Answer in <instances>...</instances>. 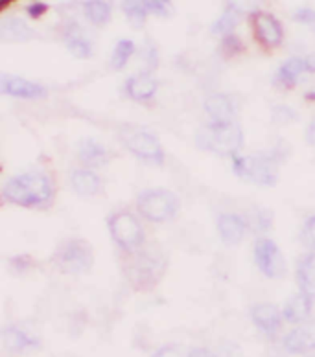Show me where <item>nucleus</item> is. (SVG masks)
<instances>
[{
	"label": "nucleus",
	"mask_w": 315,
	"mask_h": 357,
	"mask_svg": "<svg viewBox=\"0 0 315 357\" xmlns=\"http://www.w3.org/2000/svg\"><path fill=\"white\" fill-rule=\"evenodd\" d=\"M227 2V10H233L238 15H249V13H256L258 6L264 0H225Z\"/></svg>",
	"instance_id": "28"
},
{
	"label": "nucleus",
	"mask_w": 315,
	"mask_h": 357,
	"mask_svg": "<svg viewBox=\"0 0 315 357\" xmlns=\"http://www.w3.org/2000/svg\"><path fill=\"white\" fill-rule=\"evenodd\" d=\"M149 4V10L153 13H159V15H166V6H168V0H147Z\"/></svg>",
	"instance_id": "32"
},
{
	"label": "nucleus",
	"mask_w": 315,
	"mask_h": 357,
	"mask_svg": "<svg viewBox=\"0 0 315 357\" xmlns=\"http://www.w3.org/2000/svg\"><path fill=\"white\" fill-rule=\"evenodd\" d=\"M157 87L159 82L152 76V72H140L126 82V94L135 102H147L155 96Z\"/></svg>",
	"instance_id": "14"
},
{
	"label": "nucleus",
	"mask_w": 315,
	"mask_h": 357,
	"mask_svg": "<svg viewBox=\"0 0 315 357\" xmlns=\"http://www.w3.org/2000/svg\"><path fill=\"white\" fill-rule=\"evenodd\" d=\"M137 208L147 221L164 223L177 214L179 199L170 190L152 188L138 195Z\"/></svg>",
	"instance_id": "5"
},
{
	"label": "nucleus",
	"mask_w": 315,
	"mask_h": 357,
	"mask_svg": "<svg viewBox=\"0 0 315 357\" xmlns=\"http://www.w3.org/2000/svg\"><path fill=\"white\" fill-rule=\"evenodd\" d=\"M0 91L8 96L24 98V100H36V98L46 96V89L43 85L28 82L21 76H10V74H4L0 77Z\"/></svg>",
	"instance_id": "11"
},
{
	"label": "nucleus",
	"mask_w": 315,
	"mask_h": 357,
	"mask_svg": "<svg viewBox=\"0 0 315 357\" xmlns=\"http://www.w3.org/2000/svg\"><path fill=\"white\" fill-rule=\"evenodd\" d=\"M190 354H192V350H189L183 344H166V347L159 348L152 357H190Z\"/></svg>",
	"instance_id": "29"
},
{
	"label": "nucleus",
	"mask_w": 315,
	"mask_h": 357,
	"mask_svg": "<svg viewBox=\"0 0 315 357\" xmlns=\"http://www.w3.org/2000/svg\"><path fill=\"white\" fill-rule=\"evenodd\" d=\"M234 174L256 186H273L279 181V164L273 157L253 155V157H234Z\"/></svg>",
	"instance_id": "3"
},
{
	"label": "nucleus",
	"mask_w": 315,
	"mask_h": 357,
	"mask_svg": "<svg viewBox=\"0 0 315 357\" xmlns=\"http://www.w3.org/2000/svg\"><path fill=\"white\" fill-rule=\"evenodd\" d=\"M284 348L291 354H306L315 350V319L302 322L300 326L293 328L282 341Z\"/></svg>",
	"instance_id": "12"
},
{
	"label": "nucleus",
	"mask_w": 315,
	"mask_h": 357,
	"mask_svg": "<svg viewBox=\"0 0 315 357\" xmlns=\"http://www.w3.org/2000/svg\"><path fill=\"white\" fill-rule=\"evenodd\" d=\"M218 232L225 245H238L247 232V225L240 215L221 214L218 218Z\"/></svg>",
	"instance_id": "15"
},
{
	"label": "nucleus",
	"mask_w": 315,
	"mask_h": 357,
	"mask_svg": "<svg viewBox=\"0 0 315 357\" xmlns=\"http://www.w3.org/2000/svg\"><path fill=\"white\" fill-rule=\"evenodd\" d=\"M120 137H122L126 149H129L135 157L153 164L164 162L163 144L159 142V138L155 135L142 131V129H127Z\"/></svg>",
	"instance_id": "7"
},
{
	"label": "nucleus",
	"mask_w": 315,
	"mask_h": 357,
	"mask_svg": "<svg viewBox=\"0 0 315 357\" xmlns=\"http://www.w3.org/2000/svg\"><path fill=\"white\" fill-rule=\"evenodd\" d=\"M251 319H253L254 326L258 328L260 332L273 335L274 332H279V328L282 326V319L284 313L280 312L279 307L270 302H260L251 310Z\"/></svg>",
	"instance_id": "13"
},
{
	"label": "nucleus",
	"mask_w": 315,
	"mask_h": 357,
	"mask_svg": "<svg viewBox=\"0 0 315 357\" xmlns=\"http://www.w3.org/2000/svg\"><path fill=\"white\" fill-rule=\"evenodd\" d=\"M107 229L112 241L124 250H137L144 243L142 225L131 212H117L107 220Z\"/></svg>",
	"instance_id": "6"
},
{
	"label": "nucleus",
	"mask_w": 315,
	"mask_h": 357,
	"mask_svg": "<svg viewBox=\"0 0 315 357\" xmlns=\"http://www.w3.org/2000/svg\"><path fill=\"white\" fill-rule=\"evenodd\" d=\"M71 186L80 197H92L102 190V178L98 177L91 168L76 169L71 175Z\"/></svg>",
	"instance_id": "19"
},
{
	"label": "nucleus",
	"mask_w": 315,
	"mask_h": 357,
	"mask_svg": "<svg viewBox=\"0 0 315 357\" xmlns=\"http://www.w3.org/2000/svg\"><path fill=\"white\" fill-rule=\"evenodd\" d=\"M26 11H28V15H30L31 19H39V17L46 11V6L43 4V2H34V4H30L26 8Z\"/></svg>",
	"instance_id": "33"
},
{
	"label": "nucleus",
	"mask_w": 315,
	"mask_h": 357,
	"mask_svg": "<svg viewBox=\"0 0 315 357\" xmlns=\"http://www.w3.org/2000/svg\"><path fill=\"white\" fill-rule=\"evenodd\" d=\"M2 195L8 203L22 208H41L52 201L54 186L43 174H21L4 184Z\"/></svg>",
	"instance_id": "1"
},
{
	"label": "nucleus",
	"mask_w": 315,
	"mask_h": 357,
	"mask_svg": "<svg viewBox=\"0 0 315 357\" xmlns=\"http://www.w3.org/2000/svg\"><path fill=\"white\" fill-rule=\"evenodd\" d=\"M57 269H61L66 275H83L89 273L94 264V255L89 241L82 238H72L59 245L57 252L54 255Z\"/></svg>",
	"instance_id": "4"
},
{
	"label": "nucleus",
	"mask_w": 315,
	"mask_h": 357,
	"mask_svg": "<svg viewBox=\"0 0 315 357\" xmlns=\"http://www.w3.org/2000/svg\"><path fill=\"white\" fill-rule=\"evenodd\" d=\"M306 142L315 148V120L306 128Z\"/></svg>",
	"instance_id": "34"
},
{
	"label": "nucleus",
	"mask_w": 315,
	"mask_h": 357,
	"mask_svg": "<svg viewBox=\"0 0 315 357\" xmlns=\"http://www.w3.org/2000/svg\"><path fill=\"white\" fill-rule=\"evenodd\" d=\"M205 111L212 118V122H234L236 105L229 94H212L205 102Z\"/></svg>",
	"instance_id": "16"
},
{
	"label": "nucleus",
	"mask_w": 315,
	"mask_h": 357,
	"mask_svg": "<svg viewBox=\"0 0 315 357\" xmlns=\"http://www.w3.org/2000/svg\"><path fill=\"white\" fill-rule=\"evenodd\" d=\"M122 11L129 24L142 26L146 22L147 11L152 10H149L147 0H122Z\"/></svg>",
	"instance_id": "25"
},
{
	"label": "nucleus",
	"mask_w": 315,
	"mask_h": 357,
	"mask_svg": "<svg viewBox=\"0 0 315 357\" xmlns=\"http://www.w3.org/2000/svg\"><path fill=\"white\" fill-rule=\"evenodd\" d=\"M312 301L314 298L305 295L302 291L291 296L290 301L286 302L284 310H282L286 321L291 322V324H302V322L308 321V317L312 313Z\"/></svg>",
	"instance_id": "20"
},
{
	"label": "nucleus",
	"mask_w": 315,
	"mask_h": 357,
	"mask_svg": "<svg viewBox=\"0 0 315 357\" xmlns=\"http://www.w3.org/2000/svg\"><path fill=\"white\" fill-rule=\"evenodd\" d=\"M2 339H4L6 350H10L11 354H21L28 350V348H34L39 344L34 337H30L17 326L6 328L4 332H2Z\"/></svg>",
	"instance_id": "23"
},
{
	"label": "nucleus",
	"mask_w": 315,
	"mask_h": 357,
	"mask_svg": "<svg viewBox=\"0 0 315 357\" xmlns=\"http://www.w3.org/2000/svg\"><path fill=\"white\" fill-rule=\"evenodd\" d=\"M30 26L26 24L19 17H6L0 22V39L4 43H21L31 39Z\"/></svg>",
	"instance_id": "21"
},
{
	"label": "nucleus",
	"mask_w": 315,
	"mask_h": 357,
	"mask_svg": "<svg viewBox=\"0 0 315 357\" xmlns=\"http://www.w3.org/2000/svg\"><path fill=\"white\" fill-rule=\"evenodd\" d=\"M254 261L268 278H282L286 275V260L282 250L271 238H258L254 243Z\"/></svg>",
	"instance_id": "8"
},
{
	"label": "nucleus",
	"mask_w": 315,
	"mask_h": 357,
	"mask_svg": "<svg viewBox=\"0 0 315 357\" xmlns=\"http://www.w3.org/2000/svg\"><path fill=\"white\" fill-rule=\"evenodd\" d=\"M251 22H253L254 37L258 39L260 45L268 46V48H277L282 43V37H284L282 24L271 13H253Z\"/></svg>",
	"instance_id": "9"
},
{
	"label": "nucleus",
	"mask_w": 315,
	"mask_h": 357,
	"mask_svg": "<svg viewBox=\"0 0 315 357\" xmlns=\"http://www.w3.org/2000/svg\"><path fill=\"white\" fill-rule=\"evenodd\" d=\"M293 19L315 31V10H312V8H300V10L293 11Z\"/></svg>",
	"instance_id": "31"
},
{
	"label": "nucleus",
	"mask_w": 315,
	"mask_h": 357,
	"mask_svg": "<svg viewBox=\"0 0 315 357\" xmlns=\"http://www.w3.org/2000/svg\"><path fill=\"white\" fill-rule=\"evenodd\" d=\"M190 357H216V356H214L212 352H209V350H205V348H196V350H192Z\"/></svg>",
	"instance_id": "35"
},
{
	"label": "nucleus",
	"mask_w": 315,
	"mask_h": 357,
	"mask_svg": "<svg viewBox=\"0 0 315 357\" xmlns=\"http://www.w3.org/2000/svg\"><path fill=\"white\" fill-rule=\"evenodd\" d=\"M300 240H302L306 249L315 250V215H312L310 220L305 223L302 232H300Z\"/></svg>",
	"instance_id": "30"
},
{
	"label": "nucleus",
	"mask_w": 315,
	"mask_h": 357,
	"mask_svg": "<svg viewBox=\"0 0 315 357\" xmlns=\"http://www.w3.org/2000/svg\"><path fill=\"white\" fill-rule=\"evenodd\" d=\"M297 280H299V289L305 295L315 298V250L299 261L297 267Z\"/></svg>",
	"instance_id": "22"
},
{
	"label": "nucleus",
	"mask_w": 315,
	"mask_h": 357,
	"mask_svg": "<svg viewBox=\"0 0 315 357\" xmlns=\"http://www.w3.org/2000/svg\"><path fill=\"white\" fill-rule=\"evenodd\" d=\"M83 15L94 26H103L111 21V4L105 0H85L82 4Z\"/></svg>",
	"instance_id": "24"
},
{
	"label": "nucleus",
	"mask_w": 315,
	"mask_h": 357,
	"mask_svg": "<svg viewBox=\"0 0 315 357\" xmlns=\"http://www.w3.org/2000/svg\"><path fill=\"white\" fill-rule=\"evenodd\" d=\"M196 144L203 151L221 157H236L244 144V133L236 122H210L199 129Z\"/></svg>",
	"instance_id": "2"
},
{
	"label": "nucleus",
	"mask_w": 315,
	"mask_h": 357,
	"mask_svg": "<svg viewBox=\"0 0 315 357\" xmlns=\"http://www.w3.org/2000/svg\"><path fill=\"white\" fill-rule=\"evenodd\" d=\"M65 45L68 48L72 56L78 57V59H87V57L92 56V43L91 39L83 33V30L76 22H72L65 28Z\"/></svg>",
	"instance_id": "18"
},
{
	"label": "nucleus",
	"mask_w": 315,
	"mask_h": 357,
	"mask_svg": "<svg viewBox=\"0 0 315 357\" xmlns=\"http://www.w3.org/2000/svg\"><path fill=\"white\" fill-rule=\"evenodd\" d=\"M315 72V56L291 57L277 72V83L282 87H295L300 82L302 74Z\"/></svg>",
	"instance_id": "10"
},
{
	"label": "nucleus",
	"mask_w": 315,
	"mask_h": 357,
	"mask_svg": "<svg viewBox=\"0 0 315 357\" xmlns=\"http://www.w3.org/2000/svg\"><path fill=\"white\" fill-rule=\"evenodd\" d=\"M238 24V13H234L233 10H227L224 15L219 17L218 21L214 22L212 26V33L214 36H221L227 37L233 33L234 26Z\"/></svg>",
	"instance_id": "27"
},
{
	"label": "nucleus",
	"mask_w": 315,
	"mask_h": 357,
	"mask_svg": "<svg viewBox=\"0 0 315 357\" xmlns=\"http://www.w3.org/2000/svg\"><path fill=\"white\" fill-rule=\"evenodd\" d=\"M78 157L89 168H100V166H105L109 162L111 155H109L105 146H102L98 140L83 138L80 146H78Z\"/></svg>",
	"instance_id": "17"
},
{
	"label": "nucleus",
	"mask_w": 315,
	"mask_h": 357,
	"mask_svg": "<svg viewBox=\"0 0 315 357\" xmlns=\"http://www.w3.org/2000/svg\"><path fill=\"white\" fill-rule=\"evenodd\" d=\"M135 52H137V46H135V43L133 41H129V39L118 41L117 46H115V50H112L111 67L115 68V70H122V68L127 65V61L131 59Z\"/></svg>",
	"instance_id": "26"
}]
</instances>
